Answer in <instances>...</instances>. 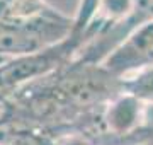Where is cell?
<instances>
[{
  "label": "cell",
  "instance_id": "6da1fadb",
  "mask_svg": "<svg viewBox=\"0 0 153 145\" xmlns=\"http://www.w3.org/2000/svg\"><path fill=\"white\" fill-rule=\"evenodd\" d=\"M80 41L73 36L31 55H22L0 65V94L17 92L41 78L56 73L80 51Z\"/></svg>",
  "mask_w": 153,
  "mask_h": 145
},
{
  "label": "cell",
  "instance_id": "7a4b0ae2",
  "mask_svg": "<svg viewBox=\"0 0 153 145\" xmlns=\"http://www.w3.org/2000/svg\"><path fill=\"white\" fill-rule=\"evenodd\" d=\"M102 65L119 78L153 67V21L133 31L116 50L111 51Z\"/></svg>",
  "mask_w": 153,
  "mask_h": 145
},
{
  "label": "cell",
  "instance_id": "3957f363",
  "mask_svg": "<svg viewBox=\"0 0 153 145\" xmlns=\"http://www.w3.org/2000/svg\"><path fill=\"white\" fill-rule=\"evenodd\" d=\"M0 24L5 26H71L73 19L44 0H0Z\"/></svg>",
  "mask_w": 153,
  "mask_h": 145
},
{
  "label": "cell",
  "instance_id": "277c9868",
  "mask_svg": "<svg viewBox=\"0 0 153 145\" xmlns=\"http://www.w3.org/2000/svg\"><path fill=\"white\" fill-rule=\"evenodd\" d=\"M123 92L138 97L140 101L153 106V67L143 68L140 72L123 78Z\"/></svg>",
  "mask_w": 153,
  "mask_h": 145
},
{
  "label": "cell",
  "instance_id": "5b68a950",
  "mask_svg": "<svg viewBox=\"0 0 153 145\" xmlns=\"http://www.w3.org/2000/svg\"><path fill=\"white\" fill-rule=\"evenodd\" d=\"M99 2L100 0H80V4H78L76 16L73 17V31H71V36L75 39H78L80 45H82V36L85 33V29H87L88 22H90V19H92L95 9H97Z\"/></svg>",
  "mask_w": 153,
  "mask_h": 145
},
{
  "label": "cell",
  "instance_id": "8992f818",
  "mask_svg": "<svg viewBox=\"0 0 153 145\" xmlns=\"http://www.w3.org/2000/svg\"><path fill=\"white\" fill-rule=\"evenodd\" d=\"M53 145H99V144L94 142L92 138H88L87 135L73 132V133H65L63 137H60Z\"/></svg>",
  "mask_w": 153,
  "mask_h": 145
},
{
  "label": "cell",
  "instance_id": "52a82bcc",
  "mask_svg": "<svg viewBox=\"0 0 153 145\" xmlns=\"http://www.w3.org/2000/svg\"><path fill=\"white\" fill-rule=\"evenodd\" d=\"M138 145H153V140H148V142H143V144H138Z\"/></svg>",
  "mask_w": 153,
  "mask_h": 145
},
{
  "label": "cell",
  "instance_id": "ba28073f",
  "mask_svg": "<svg viewBox=\"0 0 153 145\" xmlns=\"http://www.w3.org/2000/svg\"><path fill=\"white\" fill-rule=\"evenodd\" d=\"M0 145H4V144H0Z\"/></svg>",
  "mask_w": 153,
  "mask_h": 145
}]
</instances>
